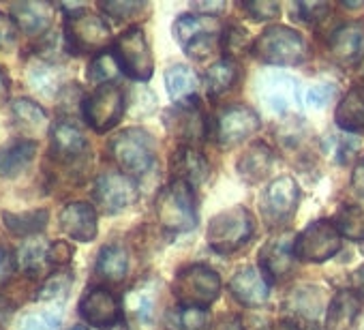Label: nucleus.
I'll use <instances>...</instances> for the list:
<instances>
[{
  "label": "nucleus",
  "mask_w": 364,
  "mask_h": 330,
  "mask_svg": "<svg viewBox=\"0 0 364 330\" xmlns=\"http://www.w3.org/2000/svg\"><path fill=\"white\" fill-rule=\"evenodd\" d=\"M109 154L127 176H139L154 165L156 146L148 131L131 127L112 137Z\"/></svg>",
  "instance_id": "f257e3e1"
},
{
  "label": "nucleus",
  "mask_w": 364,
  "mask_h": 330,
  "mask_svg": "<svg viewBox=\"0 0 364 330\" xmlns=\"http://www.w3.org/2000/svg\"><path fill=\"white\" fill-rule=\"evenodd\" d=\"M71 11L65 20V41L67 50L73 54H90V52H105L109 43V26L105 20L84 7H65Z\"/></svg>",
  "instance_id": "f03ea898"
},
{
  "label": "nucleus",
  "mask_w": 364,
  "mask_h": 330,
  "mask_svg": "<svg viewBox=\"0 0 364 330\" xmlns=\"http://www.w3.org/2000/svg\"><path fill=\"white\" fill-rule=\"evenodd\" d=\"M156 219L169 232H189L198 225V208L191 185L173 181L156 198Z\"/></svg>",
  "instance_id": "7ed1b4c3"
},
{
  "label": "nucleus",
  "mask_w": 364,
  "mask_h": 330,
  "mask_svg": "<svg viewBox=\"0 0 364 330\" xmlns=\"http://www.w3.org/2000/svg\"><path fill=\"white\" fill-rule=\"evenodd\" d=\"M221 294V277L206 264L182 268L173 281V296L180 307L206 309Z\"/></svg>",
  "instance_id": "20e7f679"
},
{
  "label": "nucleus",
  "mask_w": 364,
  "mask_h": 330,
  "mask_svg": "<svg viewBox=\"0 0 364 330\" xmlns=\"http://www.w3.org/2000/svg\"><path fill=\"white\" fill-rule=\"evenodd\" d=\"M253 228L255 225L251 213L242 206H234L210 219L206 238L213 251L221 255H230L251 240Z\"/></svg>",
  "instance_id": "39448f33"
},
{
  "label": "nucleus",
  "mask_w": 364,
  "mask_h": 330,
  "mask_svg": "<svg viewBox=\"0 0 364 330\" xmlns=\"http://www.w3.org/2000/svg\"><path fill=\"white\" fill-rule=\"evenodd\" d=\"M253 52L259 60L274 67H294L300 65L306 56L302 37L289 26H268L253 46Z\"/></svg>",
  "instance_id": "423d86ee"
},
{
  "label": "nucleus",
  "mask_w": 364,
  "mask_h": 330,
  "mask_svg": "<svg viewBox=\"0 0 364 330\" xmlns=\"http://www.w3.org/2000/svg\"><path fill=\"white\" fill-rule=\"evenodd\" d=\"M343 247V236L334 228L332 221L319 219L309 223L294 243V255L298 262L306 264H321L334 257Z\"/></svg>",
  "instance_id": "0eeeda50"
},
{
  "label": "nucleus",
  "mask_w": 364,
  "mask_h": 330,
  "mask_svg": "<svg viewBox=\"0 0 364 330\" xmlns=\"http://www.w3.org/2000/svg\"><path fill=\"white\" fill-rule=\"evenodd\" d=\"M219 31L221 24L217 18L200 14H185L173 22V37L191 58H204L213 54Z\"/></svg>",
  "instance_id": "6e6552de"
},
{
  "label": "nucleus",
  "mask_w": 364,
  "mask_h": 330,
  "mask_svg": "<svg viewBox=\"0 0 364 330\" xmlns=\"http://www.w3.org/2000/svg\"><path fill=\"white\" fill-rule=\"evenodd\" d=\"M82 114H84V120L88 122V127L97 133H105V131L114 129L124 114V95L120 90V86H116L114 82L97 86L84 99Z\"/></svg>",
  "instance_id": "1a4fd4ad"
},
{
  "label": "nucleus",
  "mask_w": 364,
  "mask_h": 330,
  "mask_svg": "<svg viewBox=\"0 0 364 330\" xmlns=\"http://www.w3.org/2000/svg\"><path fill=\"white\" fill-rule=\"evenodd\" d=\"M114 56L120 65V71L131 80L148 82L152 75V54L141 28L124 31L114 46Z\"/></svg>",
  "instance_id": "9d476101"
},
{
  "label": "nucleus",
  "mask_w": 364,
  "mask_h": 330,
  "mask_svg": "<svg viewBox=\"0 0 364 330\" xmlns=\"http://www.w3.org/2000/svg\"><path fill=\"white\" fill-rule=\"evenodd\" d=\"M92 198L103 215H118L135 202L137 185L127 174L105 172L97 179Z\"/></svg>",
  "instance_id": "9b49d317"
},
{
  "label": "nucleus",
  "mask_w": 364,
  "mask_h": 330,
  "mask_svg": "<svg viewBox=\"0 0 364 330\" xmlns=\"http://www.w3.org/2000/svg\"><path fill=\"white\" fill-rule=\"evenodd\" d=\"M165 127L182 146H196L206 137V116L198 101H180L165 112Z\"/></svg>",
  "instance_id": "f8f14e48"
},
{
  "label": "nucleus",
  "mask_w": 364,
  "mask_h": 330,
  "mask_svg": "<svg viewBox=\"0 0 364 330\" xmlns=\"http://www.w3.org/2000/svg\"><path fill=\"white\" fill-rule=\"evenodd\" d=\"M262 127V120L255 110L249 105H230L219 112L217 116V142L221 146H234L242 139L257 133Z\"/></svg>",
  "instance_id": "ddd939ff"
},
{
  "label": "nucleus",
  "mask_w": 364,
  "mask_h": 330,
  "mask_svg": "<svg viewBox=\"0 0 364 330\" xmlns=\"http://www.w3.org/2000/svg\"><path fill=\"white\" fill-rule=\"evenodd\" d=\"M294 243L296 236L291 232H283L266 240V245L259 249V270L272 281H279L287 277L294 268Z\"/></svg>",
  "instance_id": "4468645a"
},
{
  "label": "nucleus",
  "mask_w": 364,
  "mask_h": 330,
  "mask_svg": "<svg viewBox=\"0 0 364 330\" xmlns=\"http://www.w3.org/2000/svg\"><path fill=\"white\" fill-rule=\"evenodd\" d=\"M77 309H80L82 319L92 328L107 330V328L116 326L120 319V304H118L116 296L105 287H90L82 296Z\"/></svg>",
  "instance_id": "2eb2a0df"
},
{
  "label": "nucleus",
  "mask_w": 364,
  "mask_h": 330,
  "mask_svg": "<svg viewBox=\"0 0 364 330\" xmlns=\"http://www.w3.org/2000/svg\"><path fill=\"white\" fill-rule=\"evenodd\" d=\"M300 200V189L291 176H281L272 181L262 198L264 215L270 223H281L287 221L298 206Z\"/></svg>",
  "instance_id": "dca6fc26"
},
{
  "label": "nucleus",
  "mask_w": 364,
  "mask_h": 330,
  "mask_svg": "<svg viewBox=\"0 0 364 330\" xmlns=\"http://www.w3.org/2000/svg\"><path fill=\"white\" fill-rule=\"evenodd\" d=\"M257 95L266 103L268 110L283 114L298 101V84L294 78L281 71H272V73L262 75L257 84Z\"/></svg>",
  "instance_id": "f3484780"
},
{
  "label": "nucleus",
  "mask_w": 364,
  "mask_h": 330,
  "mask_svg": "<svg viewBox=\"0 0 364 330\" xmlns=\"http://www.w3.org/2000/svg\"><path fill=\"white\" fill-rule=\"evenodd\" d=\"M63 234L77 243H90L97 238L99 225H97V211L86 202H71L60 211L58 217Z\"/></svg>",
  "instance_id": "a211bd4d"
},
{
  "label": "nucleus",
  "mask_w": 364,
  "mask_h": 330,
  "mask_svg": "<svg viewBox=\"0 0 364 330\" xmlns=\"http://www.w3.org/2000/svg\"><path fill=\"white\" fill-rule=\"evenodd\" d=\"M156 296L150 283H137L124 296V313L131 330H154Z\"/></svg>",
  "instance_id": "6ab92c4d"
},
{
  "label": "nucleus",
  "mask_w": 364,
  "mask_h": 330,
  "mask_svg": "<svg viewBox=\"0 0 364 330\" xmlns=\"http://www.w3.org/2000/svg\"><path fill=\"white\" fill-rule=\"evenodd\" d=\"M11 122L14 129L28 142H37L48 131V112L37 101L20 97L11 101Z\"/></svg>",
  "instance_id": "aec40b11"
},
{
  "label": "nucleus",
  "mask_w": 364,
  "mask_h": 330,
  "mask_svg": "<svg viewBox=\"0 0 364 330\" xmlns=\"http://www.w3.org/2000/svg\"><path fill=\"white\" fill-rule=\"evenodd\" d=\"M171 174L173 181H182L193 187L208 179L210 165L196 146H180L171 156Z\"/></svg>",
  "instance_id": "412c9836"
},
{
  "label": "nucleus",
  "mask_w": 364,
  "mask_h": 330,
  "mask_svg": "<svg viewBox=\"0 0 364 330\" xmlns=\"http://www.w3.org/2000/svg\"><path fill=\"white\" fill-rule=\"evenodd\" d=\"M230 292H232V296L240 304H245V307H259V304H264L268 300L270 287H268V281L262 275V270L249 266V268L238 270L232 277Z\"/></svg>",
  "instance_id": "4be33fe9"
},
{
  "label": "nucleus",
  "mask_w": 364,
  "mask_h": 330,
  "mask_svg": "<svg viewBox=\"0 0 364 330\" xmlns=\"http://www.w3.org/2000/svg\"><path fill=\"white\" fill-rule=\"evenodd\" d=\"M9 18L26 35H43L54 22V7L50 3H11Z\"/></svg>",
  "instance_id": "5701e85b"
},
{
  "label": "nucleus",
  "mask_w": 364,
  "mask_h": 330,
  "mask_svg": "<svg viewBox=\"0 0 364 330\" xmlns=\"http://www.w3.org/2000/svg\"><path fill=\"white\" fill-rule=\"evenodd\" d=\"M330 54L341 65H353L364 54V26L358 22L341 26L330 39Z\"/></svg>",
  "instance_id": "b1692460"
},
{
  "label": "nucleus",
  "mask_w": 364,
  "mask_h": 330,
  "mask_svg": "<svg viewBox=\"0 0 364 330\" xmlns=\"http://www.w3.org/2000/svg\"><path fill=\"white\" fill-rule=\"evenodd\" d=\"M86 150V137L71 120H58L52 129V154L54 159L69 163L82 156Z\"/></svg>",
  "instance_id": "393cba45"
},
{
  "label": "nucleus",
  "mask_w": 364,
  "mask_h": 330,
  "mask_svg": "<svg viewBox=\"0 0 364 330\" xmlns=\"http://www.w3.org/2000/svg\"><path fill=\"white\" fill-rule=\"evenodd\" d=\"M360 296L349 289H341L328 304L326 330H349L360 315Z\"/></svg>",
  "instance_id": "a878e982"
},
{
  "label": "nucleus",
  "mask_w": 364,
  "mask_h": 330,
  "mask_svg": "<svg viewBox=\"0 0 364 330\" xmlns=\"http://www.w3.org/2000/svg\"><path fill=\"white\" fill-rule=\"evenodd\" d=\"M37 154V142L18 139L0 148V176L3 179H18L26 172Z\"/></svg>",
  "instance_id": "bb28decb"
},
{
  "label": "nucleus",
  "mask_w": 364,
  "mask_h": 330,
  "mask_svg": "<svg viewBox=\"0 0 364 330\" xmlns=\"http://www.w3.org/2000/svg\"><path fill=\"white\" fill-rule=\"evenodd\" d=\"M272 163H274L272 148L264 142H257L238 159V174L247 183H259L268 176Z\"/></svg>",
  "instance_id": "cd10ccee"
},
{
  "label": "nucleus",
  "mask_w": 364,
  "mask_h": 330,
  "mask_svg": "<svg viewBox=\"0 0 364 330\" xmlns=\"http://www.w3.org/2000/svg\"><path fill=\"white\" fill-rule=\"evenodd\" d=\"M336 124L347 133H364V86L351 88L336 107Z\"/></svg>",
  "instance_id": "c85d7f7f"
},
{
  "label": "nucleus",
  "mask_w": 364,
  "mask_h": 330,
  "mask_svg": "<svg viewBox=\"0 0 364 330\" xmlns=\"http://www.w3.org/2000/svg\"><path fill=\"white\" fill-rule=\"evenodd\" d=\"M129 270V253L120 245H105L99 251L95 272L107 283H120Z\"/></svg>",
  "instance_id": "c756f323"
},
{
  "label": "nucleus",
  "mask_w": 364,
  "mask_h": 330,
  "mask_svg": "<svg viewBox=\"0 0 364 330\" xmlns=\"http://www.w3.org/2000/svg\"><path fill=\"white\" fill-rule=\"evenodd\" d=\"M50 213L46 208H35L28 213H3L5 228L16 236H35L48 228Z\"/></svg>",
  "instance_id": "7c9ffc66"
},
{
  "label": "nucleus",
  "mask_w": 364,
  "mask_h": 330,
  "mask_svg": "<svg viewBox=\"0 0 364 330\" xmlns=\"http://www.w3.org/2000/svg\"><path fill=\"white\" fill-rule=\"evenodd\" d=\"M28 82L33 86L35 92L43 95V97H54L60 90L63 84V73L60 67L48 60H39L31 67L28 71Z\"/></svg>",
  "instance_id": "2f4dec72"
},
{
  "label": "nucleus",
  "mask_w": 364,
  "mask_h": 330,
  "mask_svg": "<svg viewBox=\"0 0 364 330\" xmlns=\"http://www.w3.org/2000/svg\"><path fill=\"white\" fill-rule=\"evenodd\" d=\"M165 86L173 101H187V97L198 90V75L187 67L173 65L165 71Z\"/></svg>",
  "instance_id": "473e14b6"
},
{
  "label": "nucleus",
  "mask_w": 364,
  "mask_h": 330,
  "mask_svg": "<svg viewBox=\"0 0 364 330\" xmlns=\"http://www.w3.org/2000/svg\"><path fill=\"white\" fill-rule=\"evenodd\" d=\"M165 321L169 330H206L210 324V313L206 309H193V307H176L169 309L165 315Z\"/></svg>",
  "instance_id": "72a5a7b5"
},
{
  "label": "nucleus",
  "mask_w": 364,
  "mask_h": 330,
  "mask_svg": "<svg viewBox=\"0 0 364 330\" xmlns=\"http://www.w3.org/2000/svg\"><path fill=\"white\" fill-rule=\"evenodd\" d=\"M236 80H238V65L230 56L217 60L206 71V88L210 95H223L236 84Z\"/></svg>",
  "instance_id": "f704fd0d"
},
{
  "label": "nucleus",
  "mask_w": 364,
  "mask_h": 330,
  "mask_svg": "<svg viewBox=\"0 0 364 330\" xmlns=\"http://www.w3.org/2000/svg\"><path fill=\"white\" fill-rule=\"evenodd\" d=\"M332 223L341 232V236L364 245V208L345 204L336 211Z\"/></svg>",
  "instance_id": "c9c22d12"
},
{
  "label": "nucleus",
  "mask_w": 364,
  "mask_h": 330,
  "mask_svg": "<svg viewBox=\"0 0 364 330\" xmlns=\"http://www.w3.org/2000/svg\"><path fill=\"white\" fill-rule=\"evenodd\" d=\"M71 285H73V275L71 272H63V270L60 272H54V275H50L43 281V285L39 287L35 300H41V302H60V300L67 298Z\"/></svg>",
  "instance_id": "e433bc0d"
},
{
  "label": "nucleus",
  "mask_w": 364,
  "mask_h": 330,
  "mask_svg": "<svg viewBox=\"0 0 364 330\" xmlns=\"http://www.w3.org/2000/svg\"><path fill=\"white\" fill-rule=\"evenodd\" d=\"M120 73V65L114 56V52H101L92 58V63L88 65V80L97 86L103 84H112V80Z\"/></svg>",
  "instance_id": "4c0bfd02"
},
{
  "label": "nucleus",
  "mask_w": 364,
  "mask_h": 330,
  "mask_svg": "<svg viewBox=\"0 0 364 330\" xmlns=\"http://www.w3.org/2000/svg\"><path fill=\"white\" fill-rule=\"evenodd\" d=\"M18 330H60V313L52 309L28 311L20 317Z\"/></svg>",
  "instance_id": "58836bf2"
},
{
  "label": "nucleus",
  "mask_w": 364,
  "mask_h": 330,
  "mask_svg": "<svg viewBox=\"0 0 364 330\" xmlns=\"http://www.w3.org/2000/svg\"><path fill=\"white\" fill-rule=\"evenodd\" d=\"M46 262H48V247H43V245L37 243V240L26 243V245L20 249V253H18V264H20V268L26 270V272H31V275L41 272L43 266H46Z\"/></svg>",
  "instance_id": "ea45409f"
},
{
  "label": "nucleus",
  "mask_w": 364,
  "mask_h": 330,
  "mask_svg": "<svg viewBox=\"0 0 364 330\" xmlns=\"http://www.w3.org/2000/svg\"><path fill=\"white\" fill-rule=\"evenodd\" d=\"M315 289L317 287H300V289H296L291 296H289V302H291V307L298 311V313H302V315H315L317 311H319V307H321V298H315V300H311V294H315Z\"/></svg>",
  "instance_id": "a19ab883"
},
{
  "label": "nucleus",
  "mask_w": 364,
  "mask_h": 330,
  "mask_svg": "<svg viewBox=\"0 0 364 330\" xmlns=\"http://www.w3.org/2000/svg\"><path fill=\"white\" fill-rule=\"evenodd\" d=\"M101 11H105L109 18L116 20H129L135 14L144 9V3H135V0H112V3H101Z\"/></svg>",
  "instance_id": "79ce46f5"
},
{
  "label": "nucleus",
  "mask_w": 364,
  "mask_h": 330,
  "mask_svg": "<svg viewBox=\"0 0 364 330\" xmlns=\"http://www.w3.org/2000/svg\"><path fill=\"white\" fill-rule=\"evenodd\" d=\"M249 48V35L245 28L240 26H230L223 35V50L230 54V56H236L240 52H245Z\"/></svg>",
  "instance_id": "37998d69"
},
{
  "label": "nucleus",
  "mask_w": 364,
  "mask_h": 330,
  "mask_svg": "<svg viewBox=\"0 0 364 330\" xmlns=\"http://www.w3.org/2000/svg\"><path fill=\"white\" fill-rule=\"evenodd\" d=\"M242 9L253 20H262V22L279 16V3H272V0H253V3H242Z\"/></svg>",
  "instance_id": "c03bdc74"
},
{
  "label": "nucleus",
  "mask_w": 364,
  "mask_h": 330,
  "mask_svg": "<svg viewBox=\"0 0 364 330\" xmlns=\"http://www.w3.org/2000/svg\"><path fill=\"white\" fill-rule=\"evenodd\" d=\"M296 11H298V16L304 22L313 24V22L323 20L330 14V5L328 3H315V0H311V3H298L296 5Z\"/></svg>",
  "instance_id": "a18cd8bd"
},
{
  "label": "nucleus",
  "mask_w": 364,
  "mask_h": 330,
  "mask_svg": "<svg viewBox=\"0 0 364 330\" xmlns=\"http://www.w3.org/2000/svg\"><path fill=\"white\" fill-rule=\"evenodd\" d=\"M73 257V247L67 240H56L48 247V262L54 266H67Z\"/></svg>",
  "instance_id": "49530a36"
},
{
  "label": "nucleus",
  "mask_w": 364,
  "mask_h": 330,
  "mask_svg": "<svg viewBox=\"0 0 364 330\" xmlns=\"http://www.w3.org/2000/svg\"><path fill=\"white\" fill-rule=\"evenodd\" d=\"M16 268H18V255L7 247H0V287L11 279Z\"/></svg>",
  "instance_id": "de8ad7c7"
},
{
  "label": "nucleus",
  "mask_w": 364,
  "mask_h": 330,
  "mask_svg": "<svg viewBox=\"0 0 364 330\" xmlns=\"http://www.w3.org/2000/svg\"><path fill=\"white\" fill-rule=\"evenodd\" d=\"M332 95H334V86H330V84H315L306 92V103L311 107H323L332 99Z\"/></svg>",
  "instance_id": "09e8293b"
},
{
  "label": "nucleus",
  "mask_w": 364,
  "mask_h": 330,
  "mask_svg": "<svg viewBox=\"0 0 364 330\" xmlns=\"http://www.w3.org/2000/svg\"><path fill=\"white\" fill-rule=\"evenodd\" d=\"M16 33H18L16 22L9 16H5L3 11H0V48L11 46L16 41Z\"/></svg>",
  "instance_id": "8fccbe9b"
},
{
  "label": "nucleus",
  "mask_w": 364,
  "mask_h": 330,
  "mask_svg": "<svg viewBox=\"0 0 364 330\" xmlns=\"http://www.w3.org/2000/svg\"><path fill=\"white\" fill-rule=\"evenodd\" d=\"M336 161L338 163H347L353 154V150L358 148V142H353L351 137H345V139H338L336 142Z\"/></svg>",
  "instance_id": "3c124183"
},
{
  "label": "nucleus",
  "mask_w": 364,
  "mask_h": 330,
  "mask_svg": "<svg viewBox=\"0 0 364 330\" xmlns=\"http://www.w3.org/2000/svg\"><path fill=\"white\" fill-rule=\"evenodd\" d=\"M191 11L200 14V16H210L215 18L217 14L225 11V3H193L191 5Z\"/></svg>",
  "instance_id": "603ef678"
},
{
  "label": "nucleus",
  "mask_w": 364,
  "mask_h": 330,
  "mask_svg": "<svg viewBox=\"0 0 364 330\" xmlns=\"http://www.w3.org/2000/svg\"><path fill=\"white\" fill-rule=\"evenodd\" d=\"M14 315V302L0 296V330H5L9 326V319Z\"/></svg>",
  "instance_id": "864d4df0"
},
{
  "label": "nucleus",
  "mask_w": 364,
  "mask_h": 330,
  "mask_svg": "<svg viewBox=\"0 0 364 330\" xmlns=\"http://www.w3.org/2000/svg\"><path fill=\"white\" fill-rule=\"evenodd\" d=\"M9 92H11V82H9L7 73L0 69V107L9 101Z\"/></svg>",
  "instance_id": "5fc2aeb1"
},
{
  "label": "nucleus",
  "mask_w": 364,
  "mask_h": 330,
  "mask_svg": "<svg viewBox=\"0 0 364 330\" xmlns=\"http://www.w3.org/2000/svg\"><path fill=\"white\" fill-rule=\"evenodd\" d=\"M351 185H353V189L364 198V161L358 165V168L353 170V176H351Z\"/></svg>",
  "instance_id": "6e6d98bb"
},
{
  "label": "nucleus",
  "mask_w": 364,
  "mask_h": 330,
  "mask_svg": "<svg viewBox=\"0 0 364 330\" xmlns=\"http://www.w3.org/2000/svg\"><path fill=\"white\" fill-rule=\"evenodd\" d=\"M351 285L355 289L358 296H364V266H360L353 275H351Z\"/></svg>",
  "instance_id": "4d7b16f0"
},
{
  "label": "nucleus",
  "mask_w": 364,
  "mask_h": 330,
  "mask_svg": "<svg viewBox=\"0 0 364 330\" xmlns=\"http://www.w3.org/2000/svg\"><path fill=\"white\" fill-rule=\"evenodd\" d=\"M223 330H245V326H242L240 319H232V321H228V324L223 326Z\"/></svg>",
  "instance_id": "13d9d810"
},
{
  "label": "nucleus",
  "mask_w": 364,
  "mask_h": 330,
  "mask_svg": "<svg viewBox=\"0 0 364 330\" xmlns=\"http://www.w3.org/2000/svg\"><path fill=\"white\" fill-rule=\"evenodd\" d=\"M272 330H300L294 321H281V324H277Z\"/></svg>",
  "instance_id": "bf43d9fd"
},
{
  "label": "nucleus",
  "mask_w": 364,
  "mask_h": 330,
  "mask_svg": "<svg viewBox=\"0 0 364 330\" xmlns=\"http://www.w3.org/2000/svg\"><path fill=\"white\" fill-rule=\"evenodd\" d=\"M71 330H88L86 326H75V328H71Z\"/></svg>",
  "instance_id": "052dcab7"
},
{
  "label": "nucleus",
  "mask_w": 364,
  "mask_h": 330,
  "mask_svg": "<svg viewBox=\"0 0 364 330\" xmlns=\"http://www.w3.org/2000/svg\"><path fill=\"white\" fill-rule=\"evenodd\" d=\"M362 247H364V245H362Z\"/></svg>",
  "instance_id": "680f3d73"
}]
</instances>
